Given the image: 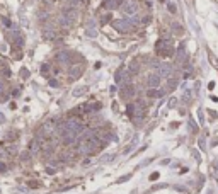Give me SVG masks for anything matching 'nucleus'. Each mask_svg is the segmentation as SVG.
<instances>
[{
    "label": "nucleus",
    "instance_id": "nucleus-25",
    "mask_svg": "<svg viewBox=\"0 0 218 194\" xmlns=\"http://www.w3.org/2000/svg\"><path fill=\"white\" fill-rule=\"evenodd\" d=\"M213 87H215V84H213V82H210V84H208V89L213 90Z\"/></svg>",
    "mask_w": 218,
    "mask_h": 194
},
{
    "label": "nucleus",
    "instance_id": "nucleus-12",
    "mask_svg": "<svg viewBox=\"0 0 218 194\" xmlns=\"http://www.w3.org/2000/svg\"><path fill=\"white\" fill-rule=\"evenodd\" d=\"M101 107H102V106L99 104V102H96V104H91V106H89V111H99Z\"/></svg>",
    "mask_w": 218,
    "mask_h": 194
},
{
    "label": "nucleus",
    "instance_id": "nucleus-22",
    "mask_svg": "<svg viewBox=\"0 0 218 194\" xmlns=\"http://www.w3.org/2000/svg\"><path fill=\"white\" fill-rule=\"evenodd\" d=\"M121 79H123V73L119 72V73L116 75V82H121Z\"/></svg>",
    "mask_w": 218,
    "mask_h": 194
},
{
    "label": "nucleus",
    "instance_id": "nucleus-8",
    "mask_svg": "<svg viewBox=\"0 0 218 194\" xmlns=\"http://www.w3.org/2000/svg\"><path fill=\"white\" fill-rule=\"evenodd\" d=\"M164 95V90H157V89H150L147 92V97H162Z\"/></svg>",
    "mask_w": 218,
    "mask_h": 194
},
{
    "label": "nucleus",
    "instance_id": "nucleus-28",
    "mask_svg": "<svg viewBox=\"0 0 218 194\" xmlns=\"http://www.w3.org/2000/svg\"><path fill=\"white\" fill-rule=\"evenodd\" d=\"M0 90H2V84H0Z\"/></svg>",
    "mask_w": 218,
    "mask_h": 194
},
{
    "label": "nucleus",
    "instance_id": "nucleus-24",
    "mask_svg": "<svg viewBox=\"0 0 218 194\" xmlns=\"http://www.w3.org/2000/svg\"><path fill=\"white\" fill-rule=\"evenodd\" d=\"M128 179H130V175H124V177H121L118 182H124V181H128Z\"/></svg>",
    "mask_w": 218,
    "mask_h": 194
},
{
    "label": "nucleus",
    "instance_id": "nucleus-21",
    "mask_svg": "<svg viewBox=\"0 0 218 194\" xmlns=\"http://www.w3.org/2000/svg\"><path fill=\"white\" fill-rule=\"evenodd\" d=\"M169 10L170 12H176V5H174V4H169Z\"/></svg>",
    "mask_w": 218,
    "mask_h": 194
},
{
    "label": "nucleus",
    "instance_id": "nucleus-6",
    "mask_svg": "<svg viewBox=\"0 0 218 194\" xmlns=\"http://www.w3.org/2000/svg\"><path fill=\"white\" fill-rule=\"evenodd\" d=\"M170 72H172V68H170V65H167V63H164V65H160L159 67V75L160 77H170Z\"/></svg>",
    "mask_w": 218,
    "mask_h": 194
},
{
    "label": "nucleus",
    "instance_id": "nucleus-5",
    "mask_svg": "<svg viewBox=\"0 0 218 194\" xmlns=\"http://www.w3.org/2000/svg\"><path fill=\"white\" fill-rule=\"evenodd\" d=\"M148 85L152 89H157L160 85V75L159 73H150L148 75Z\"/></svg>",
    "mask_w": 218,
    "mask_h": 194
},
{
    "label": "nucleus",
    "instance_id": "nucleus-15",
    "mask_svg": "<svg viewBox=\"0 0 218 194\" xmlns=\"http://www.w3.org/2000/svg\"><path fill=\"white\" fill-rule=\"evenodd\" d=\"M37 148H39V143H37V142H32L31 143V152H37Z\"/></svg>",
    "mask_w": 218,
    "mask_h": 194
},
{
    "label": "nucleus",
    "instance_id": "nucleus-4",
    "mask_svg": "<svg viewBox=\"0 0 218 194\" xmlns=\"http://www.w3.org/2000/svg\"><path fill=\"white\" fill-rule=\"evenodd\" d=\"M112 26H114V29H118L119 32H128L130 29H131V24L128 21H114L112 22Z\"/></svg>",
    "mask_w": 218,
    "mask_h": 194
},
{
    "label": "nucleus",
    "instance_id": "nucleus-2",
    "mask_svg": "<svg viewBox=\"0 0 218 194\" xmlns=\"http://www.w3.org/2000/svg\"><path fill=\"white\" fill-rule=\"evenodd\" d=\"M75 19H77V12L75 10H65V14L61 16V19H60V24L63 27H70L73 24Z\"/></svg>",
    "mask_w": 218,
    "mask_h": 194
},
{
    "label": "nucleus",
    "instance_id": "nucleus-1",
    "mask_svg": "<svg viewBox=\"0 0 218 194\" xmlns=\"http://www.w3.org/2000/svg\"><path fill=\"white\" fill-rule=\"evenodd\" d=\"M65 128H67L70 133H73L75 136L84 131V124H82V123H79L77 119H68L67 123H65Z\"/></svg>",
    "mask_w": 218,
    "mask_h": 194
},
{
    "label": "nucleus",
    "instance_id": "nucleus-11",
    "mask_svg": "<svg viewBox=\"0 0 218 194\" xmlns=\"http://www.w3.org/2000/svg\"><path fill=\"white\" fill-rule=\"evenodd\" d=\"M176 87H177V80L169 77V89H176Z\"/></svg>",
    "mask_w": 218,
    "mask_h": 194
},
{
    "label": "nucleus",
    "instance_id": "nucleus-3",
    "mask_svg": "<svg viewBox=\"0 0 218 194\" xmlns=\"http://www.w3.org/2000/svg\"><path fill=\"white\" fill-rule=\"evenodd\" d=\"M123 14H126V16H135L136 10H138V4L136 2H126L124 5H123Z\"/></svg>",
    "mask_w": 218,
    "mask_h": 194
},
{
    "label": "nucleus",
    "instance_id": "nucleus-14",
    "mask_svg": "<svg viewBox=\"0 0 218 194\" xmlns=\"http://www.w3.org/2000/svg\"><path fill=\"white\" fill-rule=\"evenodd\" d=\"M58 60H60V61H67V60H68V55H67V53H60Z\"/></svg>",
    "mask_w": 218,
    "mask_h": 194
},
{
    "label": "nucleus",
    "instance_id": "nucleus-27",
    "mask_svg": "<svg viewBox=\"0 0 218 194\" xmlns=\"http://www.w3.org/2000/svg\"><path fill=\"white\" fill-rule=\"evenodd\" d=\"M0 121H4V116H2V114H0Z\"/></svg>",
    "mask_w": 218,
    "mask_h": 194
},
{
    "label": "nucleus",
    "instance_id": "nucleus-13",
    "mask_svg": "<svg viewBox=\"0 0 218 194\" xmlns=\"http://www.w3.org/2000/svg\"><path fill=\"white\" fill-rule=\"evenodd\" d=\"M182 97H184L186 100H191V90L186 89V90H184V94H182Z\"/></svg>",
    "mask_w": 218,
    "mask_h": 194
},
{
    "label": "nucleus",
    "instance_id": "nucleus-7",
    "mask_svg": "<svg viewBox=\"0 0 218 194\" xmlns=\"http://www.w3.org/2000/svg\"><path fill=\"white\" fill-rule=\"evenodd\" d=\"M85 92H87V85H80V87H77V89L72 92V95H73V97H80V95H84Z\"/></svg>",
    "mask_w": 218,
    "mask_h": 194
},
{
    "label": "nucleus",
    "instance_id": "nucleus-9",
    "mask_svg": "<svg viewBox=\"0 0 218 194\" xmlns=\"http://www.w3.org/2000/svg\"><path fill=\"white\" fill-rule=\"evenodd\" d=\"M123 94H124V95H130V97H131V95L135 94V89H133V87H131V85H128L126 89L123 90Z\"/></svg>",
    "mask_w": 218,
    "mask_h": 194
},
{
    "label": "nucleus",
    "instance_id": "nucleus-23",
    "mask_svg": "<svg viewBox=\"0 0 218 194\" xmlns=\"http://www.w3.org/2000/svg\"><path fill=\"white\" fill-rule=\"evenodd\" d=\"M155 179H159V174H152L150 175V181H155Z\"/></svg>",
    "mask_w": 218,
    "mask_h": 194
},
{
    "label": "nucleus",
    "instance_id": "nucleus-18",
    "mask_svg": "<svg viewBox=\"0 0 218 194\" xmlns=\"http://www.w3.org/2000/svg\"><path fill=\"white\" fill-rule=\"evenodd\" d=\"M133 111H135V106H128V114H130V116H133V114H135Z\"/></svg>",
    "mask_w": 218,
    "mask_h": 194
},
{
    "label": "nucleus",
    "instance_id": "nucleus-19",
    "mask_svg": "<svg viewBox=\"0 0 218 194\" xmlns=\"http://www.w3.org/2000/svg\"><path fill=\"white\" fill-rule=\"evenodd\" d=\"M87 34H89L91 37H96V31H94V29H91V31H87Z\"/></svg>",
    "mask_w": 218,
    "mask_h": 194
},
{
    "label": "nucleus",
    "instance_id": "nucleus-20",
    "mask_svg": "<svg viewBox=\"0 0 218 194\" xmlns=\"http://www.w3.org/2000/svg\"><path fill=\"white\" fill-rule=\"evenodd\" d=\"M49 85H51V87H58V82H56V80H49Z\"/></svg>",
    "mask_w": 218,
    "mask_h": 194
},
{
    "label": "nucleus",
    "instance_id": "nucleus-16",
    "mask_svg": "<svg viewBox=\"0 0 218 194\" xmlns=\"http://www.w3.org/2000/svg\"><path fill=\"white\" fill-rule=\"evenodd\" d=\"M114 155H116V153H111V155H106V157L102 158V162H111L112 158H114Z\"/></svg>",
    "mask_w": 218,
    "mask_h": 194
},
{
    "label": "nucleus",
    "instance_id": "nucleus-26",
    "mask_svg": "<svg viewBox=\"0 0 218 194\" xmlns=\"http://www.w3.org/2000/svg\"><path fill=\"white\" fill-rule=\"evenodd\" d=\"M2 170H5V165H4V163H0V172H2Z\"/></svg>",
    "mask_w": 218,
    "mask_h": 194
},
{
    "label": "nucleus",
    "instance_id": "nucleus-10",
    "mask_svg": "<svg viewBox=\"0 0 218 194\" xmlns=\"http://www.w3.org/2000/svg\"><path fill=\"white\" fill-rule=\"evenodd\" d=\"M80 70H82L80 67H75V68L70 70V75H72V77H79V75H80Z\"/></svg>",
    "mask_w": 218,
    "mask_h": 194
},
{
    "label": "nucleus",
    "instance_id": "nucleus-17",
    "mask_svg": "<svg viewBox=\"0 0 218 194\" xmlns=\"http://www.w3.org/2000/svg\"><path fill=\"white\" fill-rule=\"evenodd\" d=\"M130 70H131V72H136V70H138V63L133 61L131 63V67H130Z\"/></svg>",
    "mask_w": 218,
    "mask_h": 194
}]
</instances>
